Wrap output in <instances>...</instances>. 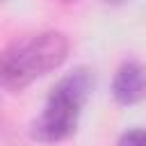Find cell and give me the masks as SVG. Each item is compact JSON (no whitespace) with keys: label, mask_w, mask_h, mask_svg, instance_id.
I'll return each mask as SVG.
<instances>
[{"label":"cell","mask_w":146,"mask_h":146,"mask_svg":"<svg viewBox=\"0 0 146 146\" xmlns=\"http://www.w3.org/2000/svg\"><path fill=\"white\" fill-rule=\"evenodd\" d=\"M112 96L121 105H135L146 98V66L139 62H123L112 80Z\"/></svg>","instance_id":"277c9868"},{"label":"cell","mask_w":146,"mask_h":146,"mask_svg":"<svg viewBox=\"0 0 146 146\" xmlns=\"http://www.w3.org/2000/svg\"><path fill=\"white\" fill-rule=\"evenodd\" d=\"M27 39V48L34 62V68L39 75H46L55 68H59L68 55V39L62 32L48 30V32H39Z\"/></svg>","instance_id":"3957f363"},{"label":"cell","mask_w":146,"mask_h":146,"mask_svg":"<svg viewBox=\"0 0 146 146\" xmlns=\"http://www.w3.org/2000/svg\"><path fill=\"white\" fill-rule=\"evenodd\" d=\"M91 89H94V73L87 66H78V68L68 71L64 78H59L48 96H55V98L82 110V105L87 103Z\"/></svg>","instance_id":"5b68a950"},{"label":"cell","mask_w":146,"mask_h":146,"mask_svg":"<svg viewBox=\"0 0 146 146\" xmlns=\"http://www.w3.org/2000/svg\"><path fill=\"white\" fill-rule=\"evenodd\" d=\"M62 2H75V0H62Z\"/></svg>","instance_id":"ba28073f"},{"label":"cell","mask_w":146,"mask_h":146,"mask_svg":"<svg viewBox=\"0 0 146 146\" xmlns=\"http://www.w3.org/2000/svg\"><path fill=\"white\" fill-rule=\"evenodd\" d=\"M119 146H146V130L144 128H132L121 135Z\"/></svg>","instance_id":"8992f818"},{"label":"cell","mask_w":146,"mask_h":146,"mask_svg":"<svg viewBox=\"0 0 146 146\" xmlns=\"http://www.w3.org/2000/svg\"><path fill=\"white\" fill-rule=\"evenodd\" d=\"M78 114H80L78 107H73V105H68L59 98L48 96L43 112L32 121L30 135H32V139L43 141V144L64 141L66 137H71L75 132Z\"/></svg>","instance_id":"6da1fadb"},{"label":"cell","mask_w":146,"mask_h":146,"mask_svg":"<svg viewBox=\"0 0 146 146\" xmlns=\"http://www.w3.org/2000/svg\"><path fill=\"white\" fill-rule=\"evenodd\" d=\"M25 41L27 39H16L0 52V87L9 91H21L39 78Z\"/></svg>","instance_id":"7a4b0ae2"},{"label":"cell","mask_w":146,"mask_h":146,"mask_svg":"<svg viewBox=\"0 0 146 146\" xmlns=\"http://www.w3.org/2000/svg\"><path fill=\"white\" fill-rule=\"evenodd\" d=\"M107 2H112V5H121V2H125V0H107Z\"/></svg>","instance_id":"52a82bcc"}]
</instances>
